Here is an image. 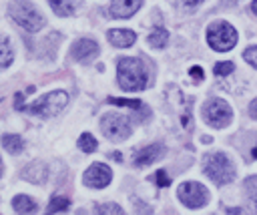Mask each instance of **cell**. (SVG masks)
Wrapping results in <instances>:
<instances>
[{
  "mask_svg": "<svg viewBox=\"0 0 257 215\" xmlns=\"http://www.w3.org/2000/svg\"><path fill=\"white\" fill-rule=\"evenodd\" d=\"M70 54H72V58L78 60V62H90V60L96 58V54H98V44H96L94 40H90V38H80V40H76V42L72 44Z\"/></svg>",
  "mask_w": 257,
  "mask_h": 215,
  "instance_id": "cell-10",
  "label": "cell"
},
{
  "mask_svg": "<svg viewBox=\"0 0 257 215\" xmlns=\"http://www.w3.org/2000/svg\"><path fill=\"white\" fill-rule=\"evenodd\" d=\"M249 115H251L253 119H257V98L251 100V104H249Z\"/></svg>",
  "mask_w": 257,
  "mask_h": 215,
  "instance_id": "cell-30",
  "label": "cell"
},
{
  "mask_svg": "<svg viewBox=\"0 0 257 215\" xmlns=\"http://www.w3.org/2000/svg\"><path fill=\"white\" fill-rule=\"evenodd\" d=\"M207 42L213 50L219 52H227L237 44V30L229 24V22H213L207 28Z\"/></svg>",
  "mask_w": 257,
  "mask_h": 215,
  "instance_id": "cell-5",
  "label": "cell"
},
{
  "mask_svg": "<svg viewBox=\"0 0 257 215\" xmlns=\"http://www.w3.org/2000/svg\"><path fill=\"white\" fill-rule=\"evenodd\" d=\"M203 171L217 185H227L235 179V167L225 153H209L203 157Z\"/></svg>",
  "mask_w": 257,
  "mask_h": 215,
  "instance_id": "cell-3",
  "label": "cell"
},
{
  "mask_svg": "<svg viewBox=\"0 0 257 215\" xmlns=\"http://www.w3.org/2000/svg\"><path fill=\"white\" fill-rule=\"evenodd\" d=\"M106 102L116 104V106H126V109H135V111H143V100H135V98H116V96H108Z\"/></svg>",
  "mask_w": 257,
  "mask_h": 215,
  "instance_id": "cell-20",
  "label": "cell"
},
{
  "mask_svg": "<svg viewBox=\"0 0 257 215\" xmlns=\"http://www.w3.org/2000/svg\"><path fill=\"white\" fill-rule=\"evenodd\" d=\"M189 74H191V78H193V80H197V82L205 78V74H203V68H201V66H191Z\"/></svg>",
  "mask_w": 257,
  "mask_h": 215,
  "instance_id": "cell-28",
  "label": "cell"
},
{
  "mask_svg": "<svg viewBox=\"0 0 257 215\" xmlns=\"http://www.w3.org/2000/svg\"><path fill=\"white\" fill-rule=\"evenodd\" d=\"M203 117H205V121H207L211 127L223 129V127H227V125L231 123L233 111H231V106H229L223 98H211V100H207L205 106H203Z\"/></svg>",
  "mask_w": 257,
  "mask_h": 215,
  "instance_id": "cell-7",
  "label": "cell"
},
{
  "mask_svg": "<svg viewBox=\"0 0 257 215\" xmlns=\"http://www.w3.org/2000/svg\"><path fill=\"white\" fill-rule=\"evenodd\" d=\"M251 10L257 14V0H253V4H251Z\"/></svg>",
  "mask_w": 257,
  "mask_h": 215,
  "instance_id": "cell-31",
  "label": "cell"
},
{
  "mask_svg": "<svg viewBox=\"0 0 257 215\" xmlns=\"http://www.w3.org/2000/svg\"><path fill=\"white\" fill-rule=\"evenodd\" d=\"M112 179V171L110 167H106L104 163H92L84 175H82V181L86 187H92V189H104Z\"/></svg>",
  "mask_w": 257,
  "mask_h": 215,
  "instance_id": "cell-9",
  "label": "cell"
},
{
  "mask_svg": "<svg viewBox=\"0 0 257 215\" xmlns=\"http://www.w3.org/2000/svg\"><path fill=\"white\" fill-rule=\"evenodd\" d=\"M12 207H14L16 213H34L38 209L36 201L32 197H28V195H16L12 199Z\"/></svg>",
  "mask_w": 257,
  "mask_h": 215,
  "instance_id": "cell-15",
  "label": "cell"
},
{
  "mask_svg": "<svg viewBox=\"0 0 257 215\" xmlns=\"http://www.w3.org/2000/svg\"><path fill=\"white\" fill-rule=\"evenodd\" d=\"M66 104H68V94L64 90H52V92L40 96L38 100H34L32 104H26L24 111L28 115H34V117H40V119H52Z\"/></svg>",
  "mask_w": 257,
  "mask_h": 215,
  "instance_id": "cell-4",
  "label": "cell"
},
{
  "mask_svg": "<svg viewBox=\"0 0 257 215\" xmlns=\"http://www.w3.org/2000/svg\"><path fill=\"white\" fill-rule=\"evenodd\" d=\"M163 155H165V147L159 143H153V145H147L133 155V165L135 167H147V165H153L155 161H159Z\"/></svg>",
  "mask_w": 257,
  "mask_h": 215,
  "instance_id": "cell-11",
  "label": "cell"
},
{
  "mask_svg": "<svg viewBox=\"0 0 257 215\" xmlns=\"http://www.w3.org/2000/svg\"><path fill=\"white\" fill-rule=\"evenodd\" d=\"M177 197L181 199L183 205H187L189 209H199L203 205H207L209 201V191L197 183V181H185L179 185L177 189Z\"/></svg>",
  "mask_w": 257,
  "mask_h": 215,
  "instance_id": "cell-8",
  "label": "cell"
},
{
  "mask_svg": "<svg viewBox=\"0 0 257 215\" xmlns=\"http://www.w3.org/2000/svg\"><path fill=\"white\" fill-rule=\"evenodd\" d=\"M52 6V12L56 16H72L74 14V2L72 0H48Z\"/></svg>",
  "mask_w": 257,
  "mask_h": 215,
  "instance_id": "cell-17",
  "label": "cell"
},
{
  "mask_svg": "<svg viewBox=\"0 0 257 215\" xmlns=\"http://www.w3.org/2000/svg\"><path fill=\"white\" fill-rule=\"evenodd\" d=\"M245 191H247L249 199L255 203V209H257V175L245 179Z\"/></svg>",
  "mask_w": 257,
  "mask_h": 215,
  "instance_id": "cell-23",
  "label": "cell"
},
{
  "mask_svg": "<svg viewBox=\"0 0 257 215\" xmlns=\"http://www.w3.org/2000/svg\"><path fill=\"white\" fill-rule=\"evenodd\" d=\"M116 80L122 90H143L149 82L145 62L139 58H120L116 64Z\"/></svg>",
  "mask_w": 257,
  "mask_h": 215,
  "instance_id": "cell-1",
  "label": "cell"
},
{
  "mask_svg": "<svg viewBox=\"0 0 257 215\" xmlns=\"http://www.w3.org/2000/svg\"><path fill=\"white\" fill-rule=\"evenodd\" d=\"M253 157H257V147H255V151H253Z\"/></svg>",
  "mask_w": 257,
  "mask_h": 215,
  "instance_id": "cell-33",
  "label": "cell"
},
{
  "mask_svg": "<svg viewBox=\"0 0 257 215\" xmlns=\"http://www.w3.org/2000/svg\"><path fill=\"white\" fill-rule=\"evenodd\" d=\"M243 58H245L253 68H257V46H249V48L243 52Z\"/></svg>",
  "mask_w": 257,
  "mask_h": 215,
  "instance_id": "cell-26",
  "label": "cell"
},
{
  "mask_svg": "<svg viewBox=\"0 0 257 215\" xmlns=\"http://www.w3.org/2000/svg\"><path fill=\"white\" fill-rule=\"evenodd\" d=\"M2 171H4V167H2V159H0V177H2Z\"/></svg>",
  "mask_w": 257,
  "mask_h": 215,
  "instance_id": "cell-32",
  "label": "cell"
},
{
  "mask_svg": "<svg viewBox=\"0 0 257 215\" xmlns=\"http://www.w3.org/2000/svg\"><path fill=\"white\" fill-rule=\"evenodd\" d=\"M8 14L20 28L28 32H38L46 22L44 16L36 10V6L28 0H12L8 6Z\"/></svg>",
  "mask_w": 257,
  "mask_h": 215,
  "instance_id": "cell-2",
  "label": "cell"
},
{
  "mask_svg": "<svg viewBox=\"0 0 257 215\" xmlns=\"http://www.w3.org/2000/svg\"><path fill=\"white\" fill-rule=\"evenodd\" d=\"M201 2H203V0H185V8H187V10H195Z\"/></svg>",
  "mask_w": 257,
  "mask_h": 215,
  "instance_id": "cell-29",
  "label": "cell"
},
{
  "mask_svg": "<svg viewBox=\"0 0 257 215\" xmlns=\"http://www.w3.org/2000/svg\"><path fill=\"white\" fill-rule=\"evenodd\" d=\"M231 70H235V64L229 62V60L215 64V74H217V76H227V74H231Z\"/></svg>",
  "mask_w": 257,
  "mask_h": 215,
  "instance_id": "cell-25",
  "label": "cell"
},
{
  "mask_svg": "<svg viewBox=\"0 0 257 215\" xmlns=\"http://www.w3.org/2000/svg\"><path fill=\"white\" fill-rule=\"evenodd\" d=\"M167 42H169V32L165 28H155L149 34V44L153 48H163V46H167Z\"/></svg>",
  "mask_w": 257,
  "mask_h": 215,
  "instance_id": "cell-19",
  "label": "cell"
},
{
  "mask_svg": "<svg viewBox=\"0 0 257 215\" xmlns=\"http://www.w3.org/2000/svg\"><path fill=\"white\" fill-rule=\"evenodd\" d=\"M14 60V50H12V44L6 36L0 34V70L8 68Z\"/></svg>",
  "mask_w": 257,
  "mask_h": 215,
  "instance_id": "cell-16",
  "label": "cell"
},
{
  "mask_svg": "<svg viewBox=\"0 0 257 215\" xmlns=\"http://www.w3.org/2000/svg\"><path fill=\"white\" fill-rule=\"evenodd\" d=\"M106 36H108L110 44L116 48H128L137 40V34L133 30H126V28H112V30H108Z\"/></svg>",
  "mask_w": 257,
  "mask_h": 215,
  "instance_id": "cell-13",
  "label": "cell"
},
{
  "mask_svg": "<svg viewBox=\"0 0 257 215\" xmlns=\"http://www.w3.org/2000/svg\"><path fill=\"white\" fill-rule=\"evenodd\" d=\"M100 129H102L104 137L110 139V141H124V139H128L131 133H133V127H131L128 117L118 115V113H108V115H104L102 121H100Z\"/></svg>",
  "mask_w": 257,
  "mask_h": 215,
  "instance_id": "cell-6",
  "label": "cell"
},
{
  "mask_svg": "<svg viewBox=\"0 0 257 215\" xmlns=\"http://www.w3.org/2000/svg\"><path fill=\"white\" fill-rule=\"evenodd\" d=\"M68 207H70V201H68L66 197H62V195H54V197L50 199L46 211H48V213H56V211H66Z\"/></svg>",
  "mask_w": 257,
  "mask_h": 215,
  "instance_id": "cell-22",
  "label": "cell"
},
{
  "mask_svg": "<svg viewBox=\"0 0 257 215\" xmlns=\"http://www.w3.org/2000/svg\"><path fill=\"white\" fill-rule=\"evenodd\" d=\"M2 147L8 151V153H20L24 149V141L20 135H4L2 137Z\"/></svg>",
  "mask_w": 257,
  "mask_h": 215,
  "instance_id": "cell-18",
  "label": "cell"
},
{
  "mask_svg": "<svg viewBox=\"0 0 257 215\" xmlns=\"http://www.w3.org/2000/svg\"><path fill=\"white\" fill-rule=\"evenodd\" d=\"M141 4H143V0H110L108 12L114 18H128L141 8Z\"/></svg>",
  "mask_w": 257,
  "mask_h": 215,
  "instance_id": "cell-12",
  "label": "cell"
},
{
  "mask_svg": "<svg viewBox=\"0 0 257 215\" xmlns=\"http://www.w3.org/2000/svg\"><path fill=\"white\" fill-rule=\"evenodd\" d=\"M78 149L80 151H84V153H92V151H96V147H98V143H96V139L90 135V133H82L80 137H78Z\"/></svg>",
  "mask_w": 257,
  "mask_h": 215,
  "instance_id": "cell-21",
  "label": "cell"
},
{
  "mask_svg": "<svg viewBox=\"0 0 257 215\" xmlns=\"http://www.w3.org/2000/svg\"><path fill=\"white\" fill-rule=\"evenodd\" d=\"M153 179L157 181V185H159V187H169V185H171V179L167 177V173H165L163 169H159V171L153 175Z\"/></svg>",
  "mask_w": 257,
  "mask_h": 215,
  "instance_id": "cell-27",
  "label": "cell"
},
{
  "mask_svg": "<svg viewBox=\"0 0 257 215\" xmlns=\"http://www.w3.org/2000/svg\"><path fill=\"white\" fill-rule=\"evenodd\" d=\"M94 209H96V213H116V215L122 213V207L116 203H102V205H96Z\"/></svg>",
  "mask_w": 257,
  "mask_h": 215,
  "instance_id": "cell-24",
  "label": "cell"
},
{
  "mask_svg": "<svg viewBox=\"0 0 257 215\" xmlns=\"http://www.w3.org/2000/svg\"><path fill=\"white\" fill-rule=\"evenodd\" d=\"M22 177L26 181H30V183H44L46 177H48V167L44 163H40V161H34V163L24 167Z\"/></svg>",
  "mask_w": 257,
  "mask_h": 215,
  "instance_id": "cell-14",
  "label": "cell"
}]
</instances>
